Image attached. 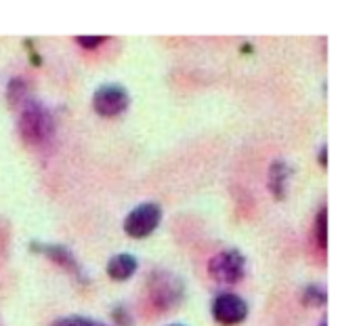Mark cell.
Here are the masks:
<instances>
[{
	"label": "cell",
	"mask_w": 359,
	"mask_h": 326,
	"mask_svg": "<svg viewBox=\"0 0 359 326\" xmlns=\"http://www.w3.org/2000/svg\"><path fill=\"white\" fill-rule=\"evenodd\" d=\"M17 131L25 143L40 145V143H46L50 139V135L55 131V122H53L50 112L42 103L25 101L21 105V112H19Z\"/></svg>",
	"instance_id": "1"
},
{
	"label": "cell",
	"mask_w": 359,
	"mask_h": 326,
	"mask_svg": "<svg viewBox=\"0 0 359 326\" xmlns=\"http://www.w3.org/2000/svg\"><path fill=\"white\" fill-rule=\"evenodd\" d=\"M147 293H149V301L154 304V308L168 312L181 304L185 285L177 274L168 270H154L147 280Z\"/></svg>",
	"instance_id": "2"
},
{
	"label": "cell",
	"mask_w": 359,
	"mask_h": 326,
	"mask_svg": "<svg viewBox=\"0 0 359 326\" xmlns=\"http://www.w3.org/2000/svg\"><path fill=\"white\" fill-rule=\"evenodd\" d=\"M208 274L221 285H236L246 274V257L236 249L221 251L208 261Z\"/></svg>",
	"instance_id": "3"
},
{
	"label": "cell",
	"mask_w": 359,
	"mask_h": 326,
	"mask_svg": "<svg viewBox=\"0 0 359 326\" xmlns=\"http://www.w3.org/2000/svg\"><path fill=\"white\" fill-rule=\"evenodd\" d=\"M162 221V209L160 204L156 202H143L139 207H135L126 219H124V232L130 236V238H147L149 234L156 232V228L160 226Z\"/></svg>",
	"instance_id": "4"
},
{
	"label": "cell",
	"mask_w": 359,
	"mask_h": 326,
	"mask_svg": "<svg viewBox=\"0 0 359 326\" xmlns=\"http://www.w3.org/2000/svg\"><path fill=\"white\" fill-rule=\"evenodd\" d=\"M128 103H130V95L128 91L118 84V82H107V84H101L95 95H93V110L99 114V116H105V118H114V116H120L122 112L128 110Z\"/></svg>",
	"instance_id": "5"
},
{
	"label": "cell",
	"mask_w": 359,
	"mask_h": 326,
	"mask_svg": "<svg viewBox=\"0 0 359 326\" xmlns=\"http://www.w3.org/2000/svg\"><path fill=\"white\" fill-rule=\"evenodd\" d=\"M248 316V304L236 293H221L212 301V318L221 326L242 325Z\"/></svg>",
	"instance_id": "6"
},
{
	"label": "cell",
	"mask_w": 359,
	"mask_h": 326,
	"mask_svg": "<svg viewBox=\"0 0 359 326\" xmlns=\"http://www.w3.org/2000/svg\"><path fill=\"white\" fill-rule=\"evenodd\" d=\"M32 251L46 255V257H48L53 263L61 266L63 270H67V272H69V274H74L76 278L84 280V272L80 270V266H78L76 257H74V255H72V251H69V249H65L63 244H44V242H32Z\"/></svg>",
	"instance_id": "7"
},
{
	"label": "cell",
	"mask_w": 359,
	"mask_h": 326,
	"mask_svg": "<svg viewBox=\"0 0 359 326\" xmlns=\"http://www.w3.org/2000/svg\"><path fill=\"white\" fill-rule=\"evenodd\" d=\"M290 175H292V171H290V167H288L282 158L271 162L267 185H269V192H271V196H273L276 200H284V198H286Z\"/></svg>",
	"instance_id": "8"
},
{
	"label": "cell",
	"mask_w": 359,
	"mask_h": 326,
	"mask_svg": "<svg viewBox=\"0 0 359 326\" xmlns=\"http://www.w3.org/2000/svg\"><path fill=\"white\" fill-rule=\"evenodd\" d=\"M107 276L116 282H124L128 280L135 272H137V257L130 255V253H120V255H114L109 261H107Z\"/></svg>",
	"instance_id": "9"
},
{
	"label": "cell",
	"mask_w": 359,
	"mask_h": 326,
	"mask_svg": "<svg viewBox=\"0 0 359 326\" xmlns=\"http://www.w3.org/2000/svg\"><path fill=\"white\" fill-rule=\"evenodd\" d=\"M301 299H303V304L309 306V308H322V306H326V301H328V293H326V289H324L322 285H309V287L303 289Z\"/></svg>",
	"instance_id": "10"
},
{
	"label": "cell",
	"mask_w": 359,
	"mask_h": 326,
	"mask_svg": "<svg viewBox=\"0 0 359 326\" xmlns=\"http://www.w3.org/2000/svg\"><path fill=\"white\" fill-rule=\"evenodd\" d=\"M316 240L320 249H326L328 244V213L326 209H320L318 217H316Z\"/></svg>",
	"instance_id": "11"
},
{
	"label": "cell",
	"mask_w": 359,
	"mask_h": 326,
	"mask_svg": "<svg viewBox=\"0 0 359 326\" xmlns=\"http://www.w3.org/2000/svg\"><path fill=\"white\" fill-rule=\"evenodd\" d=\"M25 91H27V84H25L23 80L15 78V80H11V84H8L6 97H8V101H11L13 105H19V103H23V99H25Z\"/></svg>",
	"instance_id": "12"
},
{
	"label": "cell",
	"mask_w": 359,
	"mask_h": 326,
	"mask_svg": "<svg viewBox=\"0 0 359 326\" xmlns=\"http://www.w3.org/2000/svg\"><path fill=\"white\" fill-rule=\"evenodd\" d=\"M50 326H107L101 320L95 318H84V316H67V318H59Z\"/></svg>",
	"instance_id": "13"
},
{
	"label": "cell",
	"mask_w": 359,
	"mask_h": 326,
	"mask_svg": "<svg viewBox=\"0 0 359 326\" xmlns=\"http://www.w3.org/2000/svg\"><path fill=\"white\" fill-rule=\"evenodd\" d=\"M111 316H114V320H116V322H118L120 326H130V325H133V320H130V316H128L126 308H122V306L114 308Z\"/></svg>",
	"instance_id": "14"
},
{
	"label": "cell",
	"mask_w": 359,
	"mask_h": 326,
	"mask_svg": "<svg viewBox=\"0 0 359 326\" xmlns=\"http://www.w3.org/2000/svg\"><path fill=\"white\" fill-rule=\"evenodd\" d=\"M76 42L82 44V46H86V48H95V46H99L101 42H105V38H103V36H78Z\"/></svg>",
	"instance_id": "15"
},
{
	"label": "cell",
	"mask_w": 359,
	"mask_h": 326,
	"mask_svg": "<svg viewBox=\"0 0 359 326\" xmlns=\"http://www.w3.org/2000/svg\"><path fill=\"white\" fill-rule=\"evenodd\" d=\"M326 158H328V148H326V145H322V150H320V164H322V167H326V164H328V160H326Z\"/></svg>",
	"instance_id": "16"
},
{
	"label": "cell",
	"mask_w": 359,
	"mask_h": 326,
	"mask_svg": "<svg viewBox=\"0 0 359 326\" xmlns=\"http://www.w3.org/2000/svg\"><path fill=\"white\" fill-rule=\"evenodd\" d=\"M320 326H328V320H326V318H322V322H320Z\"/></svg>",
	"instance_id": "17"
},
{
	"label": "cell",
	"mask_w": 359,
	"mask_h": 326,
	"mask_svg": "<svg viewBox=\"0 0 359 326\" xmlns=\"http://www.w3.org/2000/svg\"><path fill=\"white\" fill-rule=\"evenodd\" d=\"M170 326H183V325H170Z\"/></svg>",
	"instance_id": "18"
}]
</instances>
